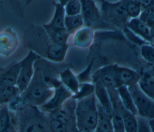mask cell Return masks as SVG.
<instances>
[{
  "instance_id": "6da1fadb",
  "label": "cell",
  "mask_w": 154,
  "mask_h": 132,
  "mask_svg": "<svg viewBox=\"0 0 154 132\" xmlns=\"http://www.w3.org/2000/svg\"><path fill=\"white\" fill-rule=\"evenodd\" d=\"M97 118V102L94 93L77 100L75 125L79 131L81 132L94 131Z\"/></svg>"
},
{
  "instance_id": "7a4b0ae2",
  "label": "cell",
  "mask_w": 154,
  "mask_h": 132,
  "mask_svg": "<svg viewBox=\"0 0 154 132\" xmlns=\"http://www.w3.org/2000/svg\"><path fill=\"white\" fill-rule=\"evenodd\" d=\"M54 90V87H51L44 82L41 76L37 77L34 74L30 84L21 95L28 104L40 107L52 96Z\"/></svg>"
},
{
  "instance_id": "3957f363",
  "label": "cell",
  "mask_w": 154,
  "mask_h": 132,
  "mask_svg": "<svg viewBox=\"0 0 154 132\" xmlns=\"http://www.w3.org/2000/svg\"><path fill=\"white\" fill-rule=\"evenodd\" d=\"M102 17L119 28H125L129 20L126 8L121 0L117 2L103 1L101 6Z\"/></svg>"
},
{
  "instance_id": "277c9868",
  "label": "cell",
  "mask_w": 154,
  "mask_h": 132,
  "mask_svg": "<svg viewBox=\"0 0 154 132\" xmlns=\"http://www.w3.org/2000/svg\"><path fill=\"white\" fill-rule=\"evenodd\" d=\"M129 89L134 99L137 116L147 120L154 119V100L147 95L138 84Z\"/></svg>"
},
{
  "instance_id": "5b68a950",
  "label": "cell",
  "mask_w": 154,
  "mask_h": 132,
  "mask_svg": "<svg viewBox=\"0 0 154 132\" xmlns=\"http://www.w3.org/2000/svg\"><path fill=\"white\" fill-rule=\"evenodd\" d=\"M39 58V56L35 52L29 51L26 56L20 61V68L17 86L20 94L26 90L32 81L35 74L34 64Z\"/></svg>"
},
{
  "instance_id": "8992f818",
  "label": "cell",
  "mask_w": 154,
  "mask_h": 132,
  "mask_svg": "<svg viewBox=\"0 0 154 132\" xmlns=\"http://www.w3.org/2000/svg\"><path fill=\"white\" fill-rule=\"evenodd\" d=\"M73 96V93L61 83L54 87L52 96L39 108L43 109L44 111L52 113Z\"/></svg>"
},
{
  "instance_id": "52a82bcc",
  "label": "cell",
  "mask_w": 154,
  "mask_h": 132,
  "mask_svg": "<svg viewBox=\"0 0 154 132\" xmlns=\"http://www.w3.org/2000/svg\"><path fill=\"white\" fill-rule=\"evenodd\" d=\"M81 3V13L85 26L91 28L98 23L101 18L100 10L97 7L95 0H80Z\"/></svg>"
},
{
  "instance_id": "ba28073f",
  "label": "cell",
  "mask_w": 154,
  "mask_h": 132,
  "mask_svg": "<svg viewBox=\"0 0 154 132\" xmlns=\"http://www.w3.org/2000/svg\"><path fill=\"white\" fill-rule=\"evenodd\" d=\"M94 84L104 86L106 89H117L119 84L114 75V65L104 66L94 73L92 77Z\"/></svg>"
},
{
  "instance_id": "9c48e42d",
  "label": "cell",
  "mask_w": 154,
  "mask_h": 132,
  "mask_svg": "<svg viewBox=\"0 0 154 132\" xmlns=\"http://www.w3.org/2000/svg\"><path fill=\"white\" fill-rule=\"evenodd\" d=\"M77 100L73 96L65 102L60 107L52 113L51 117L58 119L67 125L75 124V110Z\"/></svg>"
},
{
  "instance_id": "30bf717a",
  "label": "cell",
  "mask_w": 154,
  "mask_h": 132,
  "mask_svg": "<svg viewBox=\"0 0 154 132\" xmlns=\"http://www.w3.org/2000/svg\"><path fill=\"white\" fill-rule=\"evenodd\" d=\"M114 72L117 81L120 86H126L128 87L138 84L140 78L135 70L125 67L114 64Z\"/></svg>"
},
{
  "instance_id": "8fae6325",
  "label": "cell",
  "mask_w": 154,
  "mask_h": 132,
  "mask_svg": "<svg viewBox=\"0 0 154 132\" xmlns=\"http://www.w3.org/2000/svg\"><path fill=\"white\" fill-rule=\"evenodd\" d=\"M126 27L144 41L148 43H152L153 40L151 35L150 28L140 17L130 19L126 24Z\"/></svg>"
},
{
  "instance_id": "7c38bea8",
  "label": "cell",
  "mask_w": 154,
  "mask_h": 132,
  "mask_svg": "<svg viewBox=\"0 0 154 132\" xmlns=\"http://www.w3.org/2000/svg\"><path fill=\"white\" fill-rule=\"evenodd\" d=\"M94 95L97 101L104 112L112 118L113 115V104L108 89L103 86L94 84Z\"/></svg>"
},
{
  "instance_id": "4fadbf2b",
  "label": "cell",
  "mask_w": 154,
  "mask_h": 132,
  "mask_svg": "<svg viewBox=\"0 0 154 132\" xmlns=\"http://www.w3.org/2000/svg\"><path fill=\"white\" fill-rule=\"evenodd\" d=\"M20 68V62L14 63L1 70V86L17 85Z\"/></svg>"
},
{
  "instance_id": "5bb4252c",
  "label": "cell",
  "mask_w": 154,
  "mask_h": 132,
  "mask_svg": "<svg viewBox=\"0 0 154 132\" xmlns=\"http://www.w3.org/2000/svg\"><path fill=\"white\" fill-rule=\"evenodd\" d=\"M93 39V32L91 28L84 26L73 34L72 42L79 48H87L91 45Z\"/></svg>"
},
{
  "instance_id": "9a60e30c",
  "label": "cell",
  "mask_w": 154,
  "mask_h": 132,
  "mask_svg": "<svg viewBox=\"0 0 154 132\" xmlns=\"http://www.w3.org/2000/svg\"><path fill=\"white\" fill-rule=\"evenodd\" d=\"M66 16L64 7L57 2L55 4V11L52 19L48 24H44L43 27L57 30H64Z\"/></svg>"
},
{
  "instance_id": "2e32d148",
  "label": "cell",
  "mask_w": 154,
  "mask_h": 132,
  "mask_svg": "<svg viewBox=\"0 0 154 132\" xmlns=\"http://www.w3.org/2000/svg\"><path fill=\"white\" fill-rule=\"evenodd\" d=\"M119 106L121 112L125 132H137L138 127V116L126 110L119 100Z\"/></svg>"
},
{
  "instance_id": "e0dca14e",
  "label": "cell",
  "mask_w": 154,
  "mask_h": 132,
  "mask_svg": "<svg viewBox=\"0 0 154 132\" xmlns=\"http://www.w3.org/2000/svg\"><path fill=\"white\" fill-rule=\"evenodd\" d=\"M116 89L119 100L123 107L131 113L137 115L134 99L129 87L126 86H120Z\"/></svg>"
},
{
  "instance_id": "ac0fdd59",
  "label": "cell",
  "mask_w": 154,
  "mask_h": 132,
  "mask_svg": "<svg viewBox=\"0 0 154 132\" xmlns=\"http://www.w3.org/2000/svg\"><path fill=\"white\" fill-rule=\"evenodd\" d=\"M60 79L61 84L69 89L73 95H76L79 89L80 86L77 77L69 69L63 70L60 74Z\"/></svg>"
},
{
  "instance_id": "d6986e66",
  "label": "cell",
  "mask_w": 154,
  "mask_h": 132,
  "mask_svg": "<svg viewBox=\"0 0 154 132\" xmlns=\"http://www.w3.org/2000/svg\"><path fill=\"white\" fill-rule=\"evenodd\" d=\"M138 85L147 95L154 100V75L151 69L144 71L140 75Z\"/></svg>"
},
{
  "instance_id": "ffe728a7",
  "label": "cell",
  "mask_w": 154,
  "mask_h": 132,
  "mask_svg": "<svg viewBox=\"0 0 154 132\" xmlns=\"http://www.w3.org/2000/svg\"><path fill=\"white\" fill-rule=\"evenodd\" d=\"M98 118L95 132H107L114 131L112 119L103 110L97 103Z\"/></svg>"
},
{
  "instance_id": "44dd1931",
  "label": "cell",
  "mask_w": 154,
  "mask_h": 132,
  "mask_svg": "<svg viewBox=\"0 0 154 132\" xmlns=\"http://www.w3.org/2000/svg\"><path fill=\"white\" fill-rule=\"evenodd\" d=\"M67 48V45H58L52 42L48 47L47 57L52 61H61L65 57Z\"/></svg>"
},
{
  "instance_id": "7402d4cb",
  "label": "cell",
  "mask_w": 154,
  "mask_h": 132,
  "mask_svg": "<svg viewBox=\"0 0 154 132\" xmlns=\"http://www.w3.org/2000/svg\"><path fill=\"white\" fill-rule=\"evenodd\" d=\"M49 39L54 43L58 45H67V42L70 34L64 30H52L49 28H44Z\"/></svg>"
},
{
  "instance_id": "603a6c76",
  "label": "cell",
  "mask_w": 154,
  "mask_h": 132,
  "mask_svg": "<svg viewBox=\"0 0 154 132\" xmlns=\"http://www.w3.org/2000/svg\"><path fill=\"white\" fill-rule=\"evenodd\" d=\"M19 95H20V93L17 85L1 86L0 87L1 105L8 104Z\"/></svg>"
},
{
  "instance_id": "cb8c5ba5",
  "label": "cell",
  "mask_w": 154,
  "mask_h": 132,
  "mask_svg": "<svg viewBox=\"0 0 154 132\" xmlns=\"http://www.w3.org/2000/svg\"><path fill=\"white\" fill-rule=\"evenodd\" d=\"M84 25V21L81 14L73 16H66L65 28L70 34H73Z\"/></svg>"
},
{
  "instance_id": "d4e9b609",
  "label": "cell",
  "mask_w": 154,
  "mask_h": 132,
  "mask_svg": "<svg viewBox=\"0 0 154 132\" xmlns=\"http://www.w3.org/2000/svg\"><path fill=\"white\" fill-rule=\"evenodd\" d=\"M123 3L128 17L130 19L139 17L142 11L141 6L138 0H121Z\"/></svg>"
},
{
  "instance_id": "484cf974",
  "label": "cell",
  "mask_w": 154,
  "mask_h": 132,
  "mask_svg": "<svg viewBox=\"0 0 154 132\" xmlns=\"http://www.w3.org/2000/svg\"><path fill=\"white\" fill-rule=\"evenodd\" d=\"M20 132H45L43 124L37 119L31 118L22 125Z\"/></svg>"
},
{
  "instance_id": "4316f807",
  "label": "cell",
  "mask_w": 154,
  "mask_h": 132,
  "mask_svg": "<svg viewBox=\"0 0 154 132\" xmlns=\"http://www.w3.org/2000/svg\"><path fill=\"white\" fill-rule=\"evenodd\" d=\"M140 54L144 61L154 66V45L144 43L140 47Z\"/></svg>"
},
{
  "instance_id": "83f0119b",
  "label": "cell",
  "mask_w": 154,
  "mask_h": 132,
  "mask_svg": "<svg viewBox=\"0 0 154 132\" xmlns=\"http://www.w3.org/2000/svg\"><path fill=\"white\" fill-rule=\"evenodd\" d=\"M10 125V110L7 104L1 105L0 110V132L4 131Z\"/></svg>"
},
{
  "instance_id": "f1b7e54d",
  "label": "cell",
  "mask_w": 154,
  "mask_h": 132,
  "mask_svg": "<svg viewBox=\"0 0 154 132\" xmlns=\"http://www.w3.org/2000/svg\"><path fill=\"white\" fill-rule=\"evenodd\" d=\"M66 15L73 16L81 13V3L80 0H69L65 4Z\"/></svg>"
},
{
  "instance_id": "f546056e",
  "label": "cell",
  "mask_w": 154,
  "mask_h": 132,
  "mask_svg": "<svg viewBox=\"0 0 154 132\" xmlns=\"http://www.w3.org/2000/svg\"><path fill=\"white\" fill-rule=\"evenodd\" d=\"M69 125L66 124L51 117L49 121V127L51 132H69Z\"/></svg>"
},
{
  "instance_id": "4dcf8cb0",
  "label": "cell",
  "mask_w": 154,
  "mask_h": 132,
  "mask_svg": "<svg viewBox=\"0 0 154 132\" xmlns=\"http://www.w3.org/2000/svg\"><path fill=\"white\" fill-rule=\"evenodd\" d=\"M139 17L145 22L150 28L154 26V6L142 10Z\"/></svg>"
},
{
  "instance_id": "1f68e13d",
  "label": "cell",
  "mask_w": 154,
  "mask_h": 132,
  "mask_svg": "<svg viewBox=\"0 0 154 132\" xmlns=\"http://www.w3.org/2000/svg\"><path fill=\"white\" fill-rule=\"evenodd\" d=\"M138 127L137 132H151L149 120L138 116Z\"/></svg>"
},
{
  "instance_id": "d6a6232c",
  "label": "cell",
  "mask_w": 154,
  "mask_h": 132,
  "mask_svg": "<svg viewBox=\"0 0 154 132\" xmlns=\"http://www.w3.org/2000/svg\"><path fill=\"white\" fill-rule=\"evenodd\" d=\"M141 6L142 10L154 6V0H138Z\"/></svg>"
},
{
  "instance_id": "836d02e7",
  "label": "cell",
  "mask_w": 154,
  "mask_h": 132,
  "mask_svg": "<svg viewBox=\"0 0 154 132\" xmlns=\"http://www.w3.org/2000/svg\"><path fill=\"white\" fill-rule=\"evenodd\" d=\"M149 124L151 132H154V119L149 120Z\"/></svg>"
},
{
  "instance_id": "e575fe53",
  "label": "cell",
  "mask_w": 154,
  "mask_h": 132,
  "mask_svg": "<svg viewBox=\"0 0 154 132\" xmlns=\"http://www.w3.org/2000/svg\"><path fill=\"white\" fill-rule=\"evenodd\" d=\"M16 130L14 129L13 127H12L11 126H10L9 127H8L6 130H5L4 131L2 132H16Z\"/></svg>"
},
{
  "instance_id": "d590c367",
  "label": "cell",
  "mask_w": 154,
  "mask_h": 132,
  "mask_svg": "<svg viewBox=\"0 0 154 132\" xmlns=\"http://www.w3.org/2000/svg\"><path fill=\"white\" fill-rule=\"evenodd\" d=\"M69 132H81L80 131H79L78 129H77V128L76 127V126L75 127H72L70 129V130L69 131Z\"/></svg>"
},
{
  "instance_id": "8d00e7d4",
  "label": "cell",
  "mask_w": 154,
  "mask_h": 132,
  "mask_svg": "<svg viewBox=\"0 0 154 132\" xmlns=\"http://www.w3.org/2000/svg\"><path fill=\"white\" fill-rule=\"evenodd\" d=\"M69 0H58V2H59L60 4H61L62 5L64 6L65 4Z\"/></svg>"
},
{
  "instance_id": "74e56055",
  "label": "cell",
  "mask_w": 154,
  "mask_h": 132,
  "mask_svg": "<svg viewBox=\"0 0 154 132\" xmlns=\"http://www.w3.org/2000/svg\"><path fill=\"white\" fill-rule=\"evenodd\" d=\"M150 31H151V35L153 38V40H154V26L150 27Z\"/></svg>"
},
{
  "instance_id": "f35d334b",
  "label": "cell",
  "mask_w": 154,
  "mask_h": 132,
  "mask_svg": "<svg viewBox=\"0 0 154 132\" xmlns=\"http://www.w3.org/2000/svg\"><path fill=\"white\" fill-rule=\"evenodd\" d=\"M106 1H109V2H117V1H119L120 0H105Z\"/></svg>"
},
{
  "instance_id": "ab89813d",
  "label": "cell",
  "mask_w": 154,
  "mask_h": 132,
  "mask_svg": "<svg viewBox=\"0 0 154 132\" xmlns=\"http://www.w3.org/2000/svg\"><path fill=\"white\" fill-rule=\"evenodd\" d=\"M151 71H152V72L153 73V74L154 75V66H153L152 68H151Z\"/></svg>"
},
{
  "instance_id": "60d3db41",
  "label": "cell",
  "mask_w": 154,
  "mask_h": 132,
  "mask_svg": "<svg viewBox=\"0 0 154 132\" xmlns=\"http://www.w3.org/2000/svg\"><path fill=\"white\" fill-rule=\"evenodd\" d=\"M151 44H152V45H154V40H153V42H152V43H151Z\"/></svg>"
},
{
  "instance_id": "b9f144b4",
  "label": "cell",
  "mask_w": 154,
  "mask_h": 132,
  "mask_svg": "<svg viewBox=\"0 0 154 132\" xmlns=\"http://www.w3.org/2000/svg\"><path fill=\"white\" fill-rule=\"evenodd\" d=\"M93 132H95V131H93ZM107 132H114V131H107Z\"/></svg>"
}]
</instances>
